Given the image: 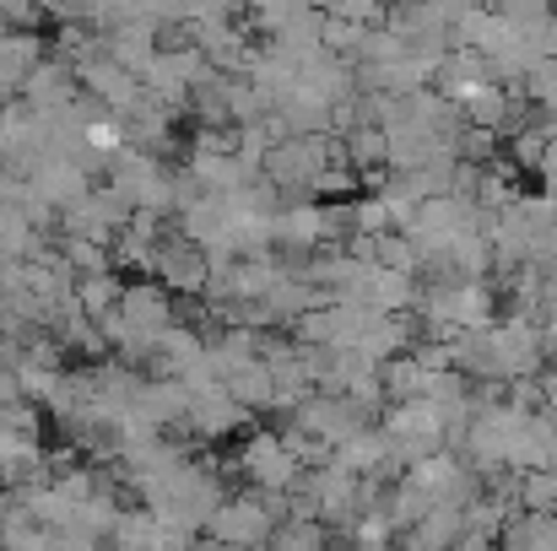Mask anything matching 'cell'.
I'll return each mask as SVG.
<instances>
[{
    "label": "cell",
    "instance_id": "cell-9",
    "mask_svg": "<svg viewBox=\"0 0 557 551\" xmlns=\"http://www.w3.org/2000/svg\"><path fill=\"white\" fill-rule=\"evenodd\" d=\"M222 389H227V400L244 405L249 416H255V411H271V400H276V389H271V367L260 363V358L244 363V367H233V373L222 378Z\"/></svg>",
    "mask_w": 557,
    "mask_h": 551
},
{
    "label": "cell",
    "instance_id": "cell-21",
    "mask_svg": "<svg viewBox=\"0 0 557 551\" xmlns=\"http://www.w3.org/2000/svg\"><path fill=\"white\" fill-rule=\"evenodd\" d=\"M449 551H455V547H449Z\"/></svg>",
    "mask_w": 557,
    "mask_h": 551
},
{
    "label": "cell",
    "instance_id": "cell-14",
    "mask_svg": "<svg viewBox=\"0 0 557 551\" xmlns=\"http://www.w3.org/2000/svg\"><path fill=\"white\" fill-rule=\"evenodd\" d=\"M542 152H547V130H542V125H531V130L509 136V152H504V163H509L515 174H536Z\"/></svg>",
    "mask_w": 557,
    "mask_h": 551
},
{
    "label": "cell",
    "instance_id": "cell-7",
    "mask_svg": "<svg viewBox=\"0 0 557 551\" xmlns=\"http://www.w3.org/2000/svg\"><path fill=\"white\" fill-rule=\"evenodd\" d=\"M185 427L195 433V443H222V438H244L249 433V411L227 400V389L200 395L185 405Z\"/></svg>",
    "mask_w": 557,
    "mask_h": 551
},
{
    "label": "cell",
    "instance_id": "cell-4",
    "mask_svg": "<svg viewBox=\"0 0 557 551\" xmlns=\"http://www.w3.org/2000/svg\"><path fill=\"white\" fill-rule=\"evenodd\" d=\"M298 492L314 503V519L331 536H347L352 530V519H358V476H347L342 465H320V471H304Z\"/></svg>",
    "mask_w": 557,
    "mask_h": 551
},
{
    "label": "cell",
    "instance_id": "cell-8",
    "mask_svg": "<svg viewBox=\"0 0 557 551\" xmlns=\"http://www.w3.org/2000/svg\"><path fill=\"white\" fill-rule=\"evenodd\" d=\"M76 98H82L76 71H71L65 60H54V54H49V60H44V65H38L27 82H22V98H16V103H27L33 114H65Z\"/></svg>",
    "mask_w": 557,
    "mask_h": 551
},
{
    "label": "cell",
    "instance_id": "cell-15",
    "mask_svg": "<svg viewBox=\"0 0 557 551\" xmlns=\"http://www.w3.org/2000/svg\"><path fill=\"white\" fill-rule=\"evenodd\" d=\"M38 427H44V411H38L33 400L0 405V433H11V438H38Z\"/></svg>",
    "mask_w": 557,
    "mask_h": 551
},
{
    "label": "cell",
    "instance_id": "cell-17",
    "mask_svg": "<svg viewBox=\"0 0 557 551\" xmlns=\"http://www.w3.org/2000/svg\"><path fill=\"white\" fill-rule=\"evenodd\" d=\"M331 551H352V547H347V541H331Z\"/></svg>",
    "mask_w": 557,
    "mask_h": 551
},
{
    "label": "cell",
    "instance_id": "cell-6",
    "mask_svg": "<svg viewBox=\"0 0 557 551\" xmlns=\"http://www.w3.org/2000/svg\"><path fill=\"white\" fill-rule=\"evenodd\" d=\"M114 314H120L131 330H141V336H163L169 325H180V298H169L152 276H136V281H125Z\"/></svg>",
    "mask_w": 557,
    "mask_h": 551
},
{
    "label": "cell",
    "instance_id": "cell-3",
    "mask_svg": "<svg viewBox=\"0 0 557 551\" xmlns=\"http://www.w3.org/2000/svg\"><path fill=\"white\" fill-rule=\"evenodd\" d=\"M276 525H282V519H276V509H271L265 492H227V503L206 519V536L222 541V547L260 551V547H271Z\"/></svg>",
    "mask_w": 557,
    "mask_h": 551
},
{
    "label": "cell",
    "instance_id": "cell-2",
    "mask_svg": "<svg viewBox=\"0 0 557 551\" xmlns=\"http://www.w3.org/2000/svg\"><path fill=\"white\" fill-rule=\"evenodd\" d=\"M379 433L389 438V454L400 465H417L428 454L444 449V411L433 400H406V405H384Z\"/></svg>",
    "mask_w": 557,
    "mask_h": 551
},
{
    "label": "cell",
    "instance_id": "cell-13",
    "mask_svg": "<svg viewBox=\"0 0 557 551\" xmlns=\"http://www.w3.org/2000/svg\"><path fill=\"white\" fill-rule=\"evenodd\" d=\"M331 530L325 525H314V519H287V525H276V536H271V547L276 551H331Z\"/></svg>",
    "mask_w": 557,
    "mask_h": 551
},
{
    "label": "cell",
    "instance_id": "cell-10",
    "mask_svg": "<svg viewBox=\"0 0 557 551\" xmlns=\"http://www.w3.org/2000/svg\"><path fill=\"white\" fill-rule=\"evenodd\" d=\"M120 292H125V276H114V271H103V276H82V281H76V309L98 325L103 314L120 309Z\"/></svg>",
    "mask_w": 557,
    "mask_h": 551
},
{
    "label": "cell",
    "instance_id": "cell-11",
    "mask_svg": "<svg viewBox=\"0 0 557 551\" xmlns=\"http://www.w3.org/2000/svg\"><path fill=\"white\" fill-rule=\"evenodd\" d=\"M342 152H347V168L363 179V174H379V168H389V141H384V130H352L347 141H342Z\"/></svg>",
    "mask_w": 557,
    "mask_h": 551
},
{
    "label": "cell",
    "instance_id": "cell-18",
    "mask_svg": "<svg viewBox=\"0 0 557 551\" xmlns=\"http://www.w3.org/2000/svg\"><path fill=\"white\" fill-rule=\"evenodd\" d=\"M5 33H11V27H5V16H0V38H5Z\"/></svg>",
    "mask_w": 557,
    "mask_h": 551
},
{
    "label": "cell",
    "instance_id": "cell-1",
    "mask_svg": "<svg viewBox=\"0 0 557 551\" xmlns=\"http://www.w3.org/2000/svg\"><path fill=\"white\" fill-rule=\"evenodd\" d=\"M227 471H244L249 476V492H265V498H287L304 481V465L287 454V443H282L276 427H249Z\"/></svg>",
    "mask_w": 557,
    "mask_h": 551
},
{
    "label": "cell",
    "instance_id": "cell-12",
    "mask_svg": "<svg viewBox=\"0 0 557 551\" xmlns=\"http://www.w3.org/2000/svg\"><path fill=\"white\" fill-rule=\"evenodd\" d=\"M520 514H557V471H520Z\"/></svg>",
    "mask_w": 557,
    "mask_h": 551
},
{
    "label": "cell",
    "instance_id": "cell-16",
    "mask_svg": "<svg viewBox=\"0 0 557 551\" xmlns=\"http://www.w3.org/2000/svg\"><path fill=\"white\" fill-rule=\"evenodd\" d=\"M536 184H542V195L557 200V141H547V152H542V163H536Z\"/></svg>",
    "mask_w": 557,
    "mask_h": 551
},
{
    "label": "cell",
    "instance_id": "cell-19",
    "mask_svg": "<svg viewBox=\"0 0 557 551\" xmlns=\"http://www.w3.org/2000/svg\"><path fill=\"white\" fill-rule=\"evenodd\" d=\"M260 551H276V547H260Z\"/></svg>",
    "mask_w": 557,
    "mask_h": 551
},
{
    "label": "cell",
    "instance_id": "cell-20",
    "mask_svg": "<svg viewBox=\"0 0 557 551\" xmlns=\"http://www.w3.org/2000/svg\"><path fill=\"white\" fill-rule=\"evenodd\" d=\"M553 525H557V514H553Z\"/></svg>",
    "mask_w": 557,
    "mask_h": 551
},
{
    "label": "cell",
    "instance_id": "cell-5",
    "mask_svg": "<svg viewBox=\"0 0 557 551\" xmlns=\"http://www.w3.org/2000/svg\"><path fill=\"white\" fill-rule=\"evenodd\" d=\"M206 276H211L206 249L185 243L180 233H163V243H158V254H152V281H158L169 298H200V292H206Z\"/></svg>",
    "mask_w": 557,
    "mask_h": 551
}]
</instances>
